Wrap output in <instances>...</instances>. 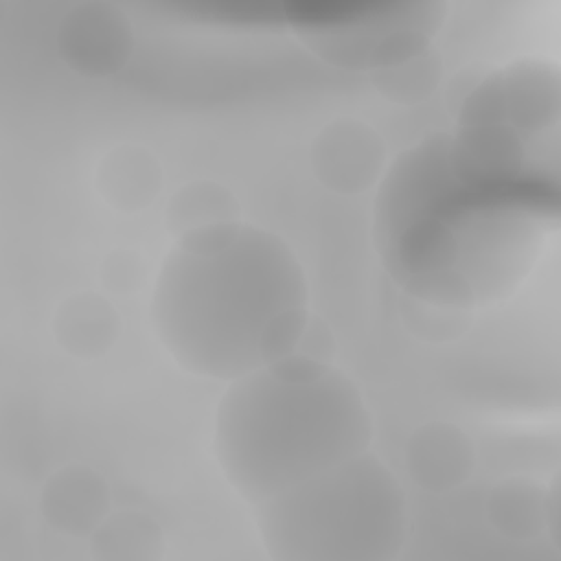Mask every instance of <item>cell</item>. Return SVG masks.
<instances>
[{"mask_svg": "<svg viewBox=\"0 0 561 561\" xmlns=\"http://www.w3.org/2000/svg\"><path fill=\"white\" fill-rule=\"evenodd\" d=\"M370 416L333 368L287 355L232 381L215 419V454L230 484L263 504L366 451Z\"/></svg>", "mask_w": 561, "mask_h": 561, "instance_id": "obj_2", "label": "cell"}, {"mask_svg": "<svg viewBox=\"0 0 561 561\" xmlns=\"http://www.w3.org/2000/svg\"><path fill=\"white\" fill-rule=\"evenodd\" d=\"M305 307V276L289 248L224 221L182 237L160 270L151 313L182 368L234 381L291 355Z\"/></svg>", "mask_w": 561, "mask_h": 561, "instance_id": "obj_1", "label": "cell"}, {"mask_svg": "<svg viewBox=\"0 0 561 561\" xmlns=\"http://www.w3.org/2000/svg\"><path fill=\"white\" fill-rule=\"evenodd\" d=\"M259 526L276 559H390L405 511L390 471L364 451L263 502Z\"/></svg>", "mask_w": 561, "mask_h": 561, "instance_id": "obj_3", "label": "cell"}]
</instances>
